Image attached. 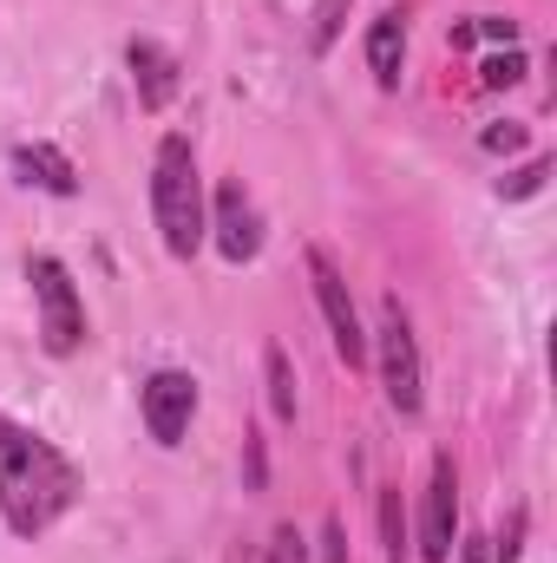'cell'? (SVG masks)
<instances>
[{
	"label": "cell",
	"mask_w": 557,
	"mask_h": 563,
	"mask_svg": "<svg viewBox=\"0 0 557 563\" xmlns=\"http://www.w3.org/2000/svg\"><path fill=\"white\" fill-rule=\"evenodd\" d=\"M518 538H525V511L512 518V531H505V544H499V563H518Z\"/></svg>",
	"instance_id": "obj_22"
},
{
	"label": "cell",
	"mask_w": 557,
	"mask_h": 563,
	"mask_svg": "<svg viewBox=\"0 0 557 563\" xmlns=\"http://www.w3.org/2000/svg\"><path fill=\"white\" fill-rule=\"evenodd\" d=\"M381 538H387V563H407V518H401V492H381Z\"/></svg>",
	"instance_id": "obj_13"
},
{
	"label": "cell",
	"mask_w": 557,
	"mask_h": 563,
	"mask_svg": "<svg viewBox=\"0 0 557 563\" xmlns=\"http://www.w3.org/2000/svg\"><path fill=\"white\" fill-rule=\"evenodd\" d=\"M139 407H144L151 439H157V445H177V439L190 432V413H197V380L177 374V367H157L139 387Z\"/></svg>",
	"instance_id": "obj_7"
},
{
	"label": "cell",
	"mask_w": 557,
	"mask_h": 563,
	"mask_svg": "<svg viewBox=\"0 0 557 563\" xmlns=\"http://www.w3.org/2000/svg\"><path fill=\"white\" fill-rule=\"evenodd\" d=\"M33 301H40V341H46V354H73L79 341H86V301H79V288L66 276V263L59 256H33Z\"/></svg>",
	"instance_id": "obj_3"
},
{
	"label": "cell",
	"mask_w": 557,
	"mask_h": 563,
	"mask_svg": "<svg viewBox=\"0 0 557 563\" xmlns=\"http://www.w3.org/2000/svg\"><path fill=\"white\" fill-rule=\"evenodd\" d=\"M452 544H459V472H452V459L439 452V459H433V478H426V511H419V558L446 563Z\"/></svg>",
	"instance_id": "obj_6"
},
{
	"label": "cell",
	"mask_w": 557,
	"mask_h": 563,
	"mask_svg": "<svg viewBox=\"0 0 557 563\" xmlns=\"http://www.w3.org/2000/svg\"><path fill=\"white\" fill-rule=\"evenodd\" d=\"M270 563H302V538H295V525H282L276 538H270Z\"/></svg>",
	"instance_id": "obj_18"
},
{
	"label": "cell",
	"mask_w": 557,
	"mask_h": 563,
	"mask_svg": "<svg viewBox=\"0 0 557 563\" xmlns=\"http://www.w3.org/2000/svg\"><path fill=\"white\" fill-rule=\"evenodd\" d=\"M243 465H250V492H263V439L243 432Z\"/></svg>",
	"instance_id": "obj_20"
},
{
	"label": "cell",
	"mask_w": 557,
	"mask_h": 563,
	"mask_svg": "<svg viewBox=\"0 0 557 563\" xmlns=\"http://www.w3.org/2000/svg\"><path fill=\"white\" fill-rule=\"evenodd\" d=\"M308 282H315V301H321V314H328L335 354H341L348 367H368V334H361L354 295H348V282H341V269H335V256H328V250H308Z\"/></svg>",
	"instance_id": "obj_5"
},
{
	"label": "cell",
	"mask_w": 557,
	"mask_h": 563,
	"mask_svg": "<svg viewBox=\"0 0 557 563\" xmlns=\"http://www.w3.org/2000/svg\"><path fill=\"white\" fill-rule=\"evenodd\" d=\"M381 387H387V407L394 413H419V347H414V321L407 308L387 295L381 308Z\"/></svg>",
	"instance_id": "obj_4"
},
{
	"label": "cell",
	"mask_w": 557,
	"mask_h": 563,
	"mask_svg": "<svg viewBox=\"0 0 557 563\" xmlns=\"http://www.w3.org/2000/svg\"><path fill=\"white\" fill-rule=\"evenodd\" d=\"M518 144H525V125H512V119L485 132V151H518Z\"/></svg>",
	"instance_id": "obj_21"
},
{
	"label": "cell",
	"mask_w": 557,
	"mask_h": 563,
	"mask_svg": "<svg viewBox=\"0 0 557 563\" xmlns=\"http://www.w3.org/2000/svg\"><path fill=\"white\" fill-rule=\"evenodd\" d=\"M472 33H485V40H505V46H512V40H518V20H505V13H485Z\"/></svg>",
	"instance_id": "obj_19"
},
{
	"label": "cell",
	"mask_w": 557,
	"mask_h": 563,
	"mask_svg": "<svg viewBox=\"0 0 557 563\" xmlns=\"http://www.w3.org/2000/svg\"><path fill=\"white\" fill-rule=\"evenodd\" d=\"M341 13H348V0H321V7H315V26H308V46H315V53H328V46H335Z\"/></svg>",
	"instance_id": "obj_15"
},
{
	"label": "cell",
	"mask_w": 557,
	"mask_h": 563,
	"mask_svg": "<svg viewBox=\"0 0 557 563\" xmlns=\"http://www.w3.org/2000/svg\"><path fill=\"white\" fill-rule=\"evenodd\" d=\"M13 170H20V184H40L53 197H73L79 190V170H73V157L59 144H20L13 151Z\"/></svg>",
	"instance_id": "obj_10"
},
{
	"label": "cell",
	"mask_w": 557,
	"mask_h": 563,
	"mask_svg": "<svg viewBox=\"0 0 557 563\" xmlns=\"http://www.w3.org/2000/svg\"><path fill=\"white\" fill-rule=\"evenodd\" d=\"M210 230H217V250H223L230 263H250V256L263 250V217H256V203L243 197V184H223V190H217Z\"/></svg>",
	"instance_id": "obj_8"
},
{
	"label": "cell",
	"mask_w": 557,
	"mask_h": 563,
	"mask_svg": "<svg viewBox=\"0 0 557 563\" xmlns=\"http://www.w3.org/2000/svg\"><path fill=\"white\" fill-rule=\"evenodd\" d=\"M263 374H270V413L282 426H295V374H288V354H282L276 341L263 347Z\"/></svg>",
	"instance_id": "obj_12"
},
{
	"label": "cell",
	"mask_w": 557,
	"mask_h": 563,
	"mask_svg": "<svg viewBox=\"0 0 557 563\" xmlns=\"http://www.w3.org/2000/svg\"><path fill=\"white\" fill-rule=\"evenodd\" d=\"M73 498H79V465L53 439L0 413V511L13 525V538H40Z\"/></svg>",
	"instance_id": "obj_1"
},
{
	"label": "cell",
	"mask_w": 557,
	"mask_h": 563,
	"mask_svg": "<svg viewBox=\"0 0 557 563\" xmlns=\"http://www.w3.org/2000/svg\"><path fill=\"white\" fill-rule=\"evenodd\" d=\"M545 177H551V157H532L525 170H512V177L499 184V197H512V203H518V197H538V190H545Z\"/></svg>",
	"instance_id": "obj_14"
},
{
	"label": "cell",
	"mask_w": 557,
	"mask_h": 563,
	"mask_svg": "<svg viewBox=\"0 0 557 563\" xmlns=\"http://www.w3.org/2000/svg\"><path fill=\"white\" fill-rule=\"evenodd\" d=\"M321 563H348V531H341V518L321 525Z\"/></svg>",
	"instance_id": "obj_17"
},
{
	"label": "cell",
	"mask_w": 557,
	"mask_h": 563,
	"mask_svg": "<svg viewBox=\"0 0 557 563\" xmlns=\"http://www.w3.org/2000/svg\"><path fill=\"white\" fill-rule=\"evenodd\" d=\"M479 73H485V86H518V79H525V53H518V46H505V53H492Z\"/></svg>",
	"instance_id": "obj_16"
},
{
	"label": "cell",
	"mask_w": 557,
	"mask_h": 563,
	"mask_svg": "<svg viewBox=\"0 0 557 563\" xmlns=\"http://www.w3.org/2000/svg\"><path fill=\"white\" fill-rule=\"evenodd\" d=\"M401 59H407V33H401V13H381L368 26V66L381 86H401Z\"/></svg>",
	"instance_id": "obj_11"
},
{
	"label": "cell",
	"mask_w": 557,
	"mask_h": 563,
	"mask_svg": "<svg viewBox=\"0 0 557 563\" xmlns=\"http://www.w3.org/2000/svg\"><path fill=\"white\" fill-rule=\"evenodd\" d=\"M151 210H157V236L177 263L197 256L204 243V184H197V151L190 139H171L157 144V164H151Z\"/></svg>",
	"instance_id": "obj_2"
},
{
	"label": "cell",
	"mask_w": 557,
	"mask_h": 563,
	"mask_svg": "<svg viewBox=\"0 0 557 563\" xmlns=\"http://www.w3.org/2000/svg\"><path fill=\"white\" fill-rule=\"evenodd\" d=\"M125 59H132V79H139V106L144 112H164V106L177 99V59H171L157 40H132Z\"/></svg>",
	"instance_id": "obj_9"
},
{
	"label": "cell",
	"mask_w": 557,
	"mask_h": 563,
	"mask_svg": "<svg viewBox=\"0 0 557 563\" xmlns=\"http://www.w3.org/2000/svg\"><path fill=\"white\" fill-rule=\"evenodd\" d=\"M452 551H459V563H492V551H485V538H459Z\"/></svg>",
	"instance_id": "obj_23"
}]
</instances>
